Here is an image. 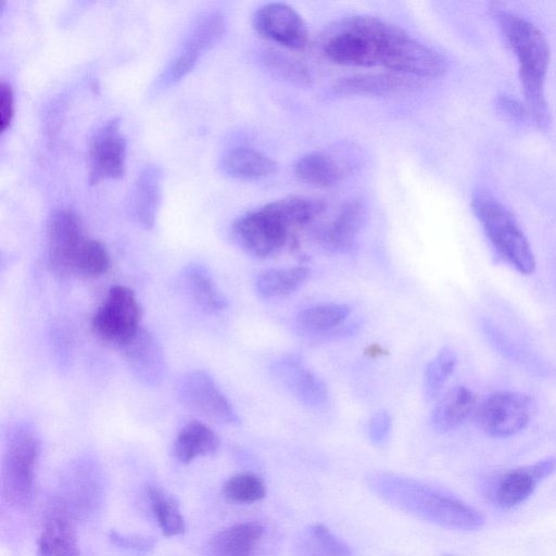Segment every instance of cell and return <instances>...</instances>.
<instances>
[{"label":"cell","mask_w":556,"mask_h":556,"mask_svg":"<svg viewBox=\"0 0 556 556\" xmlns=\"http://www.w3.org/2000/svg\"><path fill=\"white\" fill-rule=\"evenodd\" d=\"M79 217L68 210L51 212L47 224L48 261L60 277L73 276L75 261L87 241Z\"/></svg>","instance_id":"30bf717a"},{"label":"cell","mask_w":556,"mask_h":556,"mask_svg":"<svg viewBox=\"0 0 556 556\" xmlns=\"http://www.w3.org/2000/svg\"><path fill=\"white\" fill-rule=\"evenodd\" d=\"M271 202L291 228L311 223L325 207L321 201L305 195H290Z\"/></svg>","instance_id":"1f68e13d"},{"label":"cell","mask_w":556,"mask_h":556,"mask_svg":"<svg viewBox=\"0 0 556 556\" xmlns=\"http://www.w3.org/2000/svg\"><path fill=\"white\" fill-rule=\"evenodd\" d=\"M456 363V353L450 346L442 348L428 363L422 382L424 396L427 401H432L440 394L453 374Z\"/></svg>","instance_id":"f546056e"},{"label":"cell","mask_w":556,"mask_h":556,"mask_svg":"<svg viewBox=\"0 0 556 556\" xmlns=\"http://www.w3.org/2000/svg\"><path fill=\"white\" fill-rule=\"evenodd\" d=\"M140 319L141 307L135 292L115 286L94 313L91 327L100 339L122 348L141 329Z\"/></svg>","instance_id":"ba28073f"},{"label":"cell","mask_w":556,"mask_h":556,"mask_svg":"<svg viewBox=\"0 0 556 556\" xmlns=\"http://www.w3.org/2000/svg\"><path fill=\"white\" fill-rule=\"evenodd\" d=\"M262 62L276 76L289 83L306 85L311 80L309 71L301 61L278 50H265Z\"/></svg>","instance_id":"836d02e7"},{"label":"cell","mask_w":556,"mask_h":556,"mask_svg":"<svg viewBox=\"0 0 556 556\" xmlns=\"http://www.w3.org/2000/svg\"><path fill=\"white\" fill-rule=\"evenodd\" d=\"M393 24L370 15H353L328 25L319 37L323 55L330 62L357 67L380 65Z\"/></svg>","instance_id":"7a4b0ae2"},{"label":"cell","mask_w":556,"mask_h":556,"mask_svg":"<svg viewBox=\"0 0 556 556\" xmlns=\"http://www.w3.org/2000/svg\"><path fill=\"white\" fill-rule=\"evenodd\" d=\"M180 395L191 408L215 421L239 422L232 404L204 370L192 371L182 379Z\"/></svg>","instance_id":"4fadbf2b"},{"label":"cell","mask_w":556,"mask_h":556,"mask_svg":"<svg viewBox=\"0 0 556 556\" xmlns=\"http://www.w3.org/2000/svg\"><path fill=\"white\" fill-rule=\"evenodd\" d=\"M471 208L496 253L517 271L535 269L531 247L513 214L491 192L478 188L471 194Z\"/></svg>","instance_id":"277c9868"},{"label":"cell","mask_w":556,"mask_h":556,"mask_svg":"<svg viewBox=\"0 0 556 556\" xmlns=\"http://www.w3.org/2000/svg\"><path fill=\"white\" fill-rule=\"evenodd\" d=\"M495 109L504 117L516 122H521L529 115L526 104L506 93L496 97Z\"/></svg>","instance_id":"74e56055"},{"label":"cell","mask_w":556,"mask_h":556,"mask_svg":"<svg viewBox=\"0 0 556 556\" xmlns=\"http://www.w3.org/2000/svg\"><path fill=\"white\" fill-rule=\"evenodd\" d=\"M424 80L394 73L358 74L339 79L333 90L346 96L387 97L412 92L421 87Z\"/></svg>","instance_id":"9a60e30c"},{"label":"cell","mask_w":556,"mask_h":556,"mask_svg":"<svg viewBox=\"0 0 556 556\" xmlns=\"http://www.w3.org/2000/svg\"><path fill=\"white\" fill-rule=\"evenodd\" d=\"M184 277L189 291L201 306L210 311H222L227 306L226 298L203 266L189 265L185 268Z\"/></svg>","instance_id":"83f0119b"},{"label":"cell","mask_w":556,"mask_h":556,"mask_svg":"<svg viewBox=\"0 0 556 556\" xmlns=\"http://www.w3.org/2000/svg\"><path fill=\"white\" fill-rule=\"evenodd\" d=\"M224 17L218 13L210 14L195 24L185 46L200 52L215 43L224 34Z\"/></svg>","instance_id":"d590c367"},{"label":"cell","mask_w":556,"mask_h":556,"mask_svg":"<svg viewBox=\"0 0 556 556\" xmlns=\"http://www.w3.org/2000/svg\"><path fill=\"white\" fill-rule=\"evenodd\" d=\"M291 226L269 202L238 217L231 227L237 245L255 258L276 255L287 244Z\"/></svg>","instance_id":"5b68a950"},{"label":"cell","mask_w":556,"mask_h":556,"mask_svg":"<svg viewBox=\"0 0 556 556\" xmlns=\"http://www.w3.org/2000/svg\"><path fill=\"white\" fill-rule=\"evenodd\" d=\"M148 496L163 534H181L185 531V520L174 498L156 486L148 489Z\"/></svg>","instance_id":"4dcf8cb0"},{"label":"cell","mask_w":556,"mask_h":556,"mask_svg":"<svg viewBox=\"0 0 556 556\" xmlns=\"http://www.w3.org/2000/svg\"><path fill=\"white\" fill-rule=\"evenodd\" d=\"M556 470V457H547L532 465L507 472L500 481L496 501L503 508H511L525 502L536 485Z\"/></svg>","instance_id":"2e32d148"},{"label":"cell","mask_w":556,"mask_h":556,"mask_svg":"<svg viewBox=\"0 0 556 556\" xmlns=\"http://www.w3.org/2000/svg\"><path fill=\"white\" fill-rule=\"evenodd\" d=\"M350 314L345 304H320L306 307L295 316V326L305 334L326 333L344 323Z\"/></svg>","instance_id":"4316f807"},{"label":"cell","mask_w":556,"mask_h":556,"mask_svg":"<svg viewBox=\"0 0 556 556\" xmlns=\"http://www.w3.org/2000/svg\"><path fill=\"white\" fill-rule=\"evenodd\" d=\"M199 54L198 51L185 46L168 68V81L175 83L185 77L195 65Z\"/></svg>","instance_id":"8d00e7d4"},{"label":"cell","mask_w":556,"mask_h":556,"mask_svg":"<svg viewBox=\"0 0 556 556\" xmlns=\"http://www.w3.org/2000/svg\"><path fill=\"white\" fill-rule=\"evenodd\" d=\"M493 17L506 45L514 52L526 106L534 124L545 129L551 122L545 98L549 48L544 34L531 22L513 12L496 9Z\"/></svg>","instance_id":"6da1fadb"},{"label":"cell","mask_w":556,"mask_h":556,"mask_svg":"<svg viewBox=\"0 0 556 556\" xmlns=\"http://www.w3.org/2000/svg\"><path fill=\"white\" fill-rule=\"evenodd\" d=\"M162 173L157 166L149 165L139 175L135 184L131 206L136 219L146 228L154 224L161 199Z\"/></svg>","instance_id":"44dd1931"},{"label":"cell","mask_w":556,"mask_h":556,"mask_svg":"<svg viewBox=\"0 0 556 556\" xmlns=\"http://www.w3.org/2000/svg\"><path fill=\"white\" fill-rule=\"evenodd\" d=\"M14 113L13 91L11 86L0 83V124L1 130L4 131L11 124Z\"/></svg>","instance_id":"ab89813d"},{"label":"cell","mask_w":556,"mask_h":556,"mask_svg":"<svg viewBox=\"0 0 556 556\" xmlns=\"http://www.w3.org/2000/svg\"><path fill=\"white\" fill-rule=\"evenodd\" d=\"M366 220V206L361 199L346 201L320 235L321 244L331 252L353 249Z\"/></svg>","instance_id":"ac0fdd59"},{"label":"cell","mask_w":556,"mask_h":556,"mask_svg":"<svg viewBox=\"0 0 556 556\" xmlns=\"http://www.w3.org/2000/svg\"><path fill=\"white\" fill-rule=\"evenodd\" d=\"M270 375L299 402L307 406H319L327 400L324 381L304 364L298 354H286L270 365Z\"/></svg>","instance_id":"5bb4252c"},{"label":"cell","mask_w":556,"mask_h":556,"mask_svg":"<svg viewBox=\"0 0 556 556\" xmlns=\"http://www.w3.org/2000/svg\"><path fill=\"white\" fill-rule=\"evenodd\" d=\"M223 492L231 502L251 504L264 498L266 486L258 476L244 472L229 478L224 484Z\"/></svg>","instance_id":"e575fe53"},{"label":"cell","mask_w":556,"mask_h":556,"mask_svg":"<svg viewBox=\"0 0 556 556\" xmlns=\"http://www.w3.org/2000/svg\"><path fill=\"white\" fill-rule=\"evenodd\" d=\"M264 535V527L245 521L219 531L210 545L211 556H254Z\"/></svg>","instance_id":"d6986e66"},{"label":"cell","mask_w":556,"mask_h":556,"mask_svg":"<svg viewBox=\"0 0 556 556\" xmlns=\"http://www.w3.org/2000/svg\"><path fill=\"white\" fill-rule=\"evenodd\" d=\"M477 408L472 392L456 386L450 389L437 403L431 414L432 428L440 433L460 426Z\"/></svg>","instance_id":"ffe728a7"},{"label":"cell","mask_w":556,"mask_h":556,"mask_svg":"<svg viewBox=\"0 0 556 556\" xmlns=\"http://www.w3.org/2000/svg\"><path fill=\"white\" fill-rule=\"evenodd\" d=\"M38 556H79L77 535L71 521L62 516L49 519L37 541Z\"/></svg>","instance_id":"603a6c76"},{"label":"cell","mask_w":556,"mask_h":556,"mask_svg":"<svg viewBox=\"0 0 556 556\" xmlns=\"http://www.w3.org/2000/svg\"><path fill=\"white\" fill-rule=\"evenodd\" d=\"M126 139L119 128V119L111 118L92 135L89 144V182L115 179L125 170Z\"/></svg>","instance_id":"7c38bea8"},{"label":"cell","mask_w":556,"mask_h":556,"mask_svg":"<svg viewBox=\"0 0 556 556\" xmlns=\"http://www.w3.org/2000/svg\"><path fill=\"white\" fill-rule=\"evenodd\" d=\"M40 452L36 434L18 427L9 437L3 462V491L15 505H24L31 497L34 475Z\"/></svg>","instance_id":"52a82bcc"},{"label":"cell","mask_w":556,"mask_h":556,"mask_svg":"<svg viewBox=\"0 0 556 556\" xmlns=\"http://www.w3.org/2000/svg\"><path fill=\"white\" fill-rule=\"evenodd\" d=\"M391 416L387 410L375 413L368 424V434L375 443L382 442L391 429Z\"/></svg>","instance_id":"f35d334b"},{"label":"cell","mask_w":556,"mask_h":556,"mask_svg":"<svg viewBox=\"0 0 556 556\" xmlns=\"http://www.w3.org/2000/svg\"><path fill=\"white\" fill-rule=\"evenodd\" d=\"M111 261L106 248L98 240L88 238L73 268V276L96 278L105 274Z\"/></svg>","instance_id":"d6a6232c"},{"label":"cell","mask_w":556,"mask_h":556,"mask_svg":"<svg viewBox=\"0 0 556 556\" xmlns=\"http://www.w3.org/2000/svg\"><path fill=\"white\" fill-rule=\"evenodd\" d=\"M222 167L233 178L260 179L276 173L277 163L255 149L239 147L225 154Z\"/></svg>","instance_id":"7402d4cb"},{"label":"cell","mask_w":556,"mask_h":556,"mask_svg":"<svg viewBox=\"0 0 556 556\" xmlns=\"http://www.w3.org/2000/svg\"><path fill=\"white\" fill-rule=\"evenodd\" d=\"M294 174L305 185L329 188L340 181L342 172L331 156L321 152H309L296 161Z\"/></svg>","instance_id":"484cf974"},{"label":"cell","mask_w":556,"mask_h":556,"mask_svg":"<svg viewBox=\"0 0 556 556\" xmlns=\"http://www.w3.org/2000/svg\"><path fill=\"white\" fill-rule=\"evenodd\" d=\"M298 551L299 556H351L349 547L321 525L304 531Z\"/></svg>","instance_id":"f1b7e54d"},{"label":"cell","mask_w":556,"mask_h":556,"mask_svg":"<svg viewBox=\"0 0 556 556\" xmlns=\"http://www.w3.org/2000/svg\"><path fill=\"white\" fill-rule=\"evenodd\" d=\"M132 374L147 384H157L165 372V358L161 345L147 330L140 329L122 348Z\"/></svg>","instance_id":"e0dca14e"},{"label":"cell","mask_w":556,"mask_h":556,"mask_svg":"<svg viewBox=\"0 0 556 556\" xmlns=\"http://www.w3.org/2000/svg\"><path fill=\"white\" fill-rule=\"evenodd\" d=\"M111 539L116 545L136 549H147L153 544L150 540L143 538H132L116 532L111 533Z\"/></svg>","instance_id":"60d3db41"},{"label":"cell","mask_w":556,"mask_h":556,"mask_svg":"<svg viewBox=\"0 0 556 556\" xmlns=\"http://www.w3.org/2000/svg\"><path fill=\"white\" fill-rule=\"evenodd\" d=\"M380 65L421 80L439 77L446 70L445 59L438 51L396 25L384 43Z\"/></svg>","instance_id":"8992f818"},{"label":"cell","mask_w":556,"mask_h":556,"mask_svg":"<svg viewBox=\"0 0 556 556\" xmlns=\"http://www.w3.org/2000/svg\"><path fill=\"white\" fill-rule=\"evenodd\" d=\"M309 275L304 266L269 268L257 275L255 290L262 299L285 296L304 285Z\"/></svg>","instance_id":"d4e9b609"},{"label":"cell","mask_w":556,"mask_h":556,"mask_svg":"<svg viewBox=\"0 0 556 556\" xmlns=\"http://www.w3.org/2000/svg\"><path fill=\"white\" fill-rule=\"evenodd\" d=\"M219 446L218 437L206 425L199 421L187 424L178 433L175 441V455L182 464H188L197 457L215 453Z\"/></svg>","instance_id":"cb8c5ba5"},{"label":"cell","mask_w":556,"mask_h":556,"mask_svg":"<svg viewBox=\"0 0 556 556\" xmlns=\"http://www.w3.org/2000/svg\"><path fill=\"white\" fill-rule=\"evenodd\" d=\"M251 22L262 37L288 49L300 50L307 42L308 30L304 20L286 3L261 5L252 14Z\"/></svg>","instance_id":"8fae6325"},{"label":"cell","mask_w":556,"mask_h":556,"mask_svg":"<svg viewBox=\"0 0 556 556\" xmlns=\"http://www.w3.org/2000/svg\"><path fill=\"white\" fill-rule=\"evenodd\" d=\"M534 405L527 394L500 391L489 395L475 410L479 426L490 435L508 438L529 424Z\"/></svg>","instance_id":"9c48e42d"},{"label":"cell","mask_w":556,"mask_h":556,"mask_svg":"<svg viewBox=\"0 0 556 556\" xmlns=\"http://www.w3.org/2000/svg\"><path fill=\"white\" fill-rule=\"evenodd\" d=\"M381 482L387 497L432 522L465 531L483 526L478 510L450 495L397 477H384Z\"/></svg>","instance_id":"3957f363"}]
</instances>
